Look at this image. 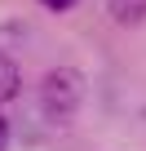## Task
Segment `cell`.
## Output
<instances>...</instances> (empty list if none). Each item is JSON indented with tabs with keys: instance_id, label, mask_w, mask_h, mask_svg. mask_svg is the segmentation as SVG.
Instances as JSON below:
<instances>
[{
	"instance_id": "6da1fadb",
	"label": "cell",
	"mask_w": 146,
	"mask_h": 151,
	"mask_svg": "<svg viewBox=\"0 0 146 151\" xmlns=\"http://www.w3.org/2000/svg\"><path fill=\"white\" fill-rule=\"evenodd\" d=\"M84 71L80 67H53V71H44V80H40V111H44V120H53V124H62V120H71L80 111V102H84Z\"/></svg>"
},
{
	"instance_id": "7a4b0ae2",
	"label": "cell",
	"mask_w": 146,
	"mask_h": 151,
	"mask_svg": "<svg viewBox=\"0 0 146 151\" xmlns=\"http://www.w3.org/2000/svg\"><path fill=\"white\" fill-rule=\"evenodd\" d=\"M106 14L120 22V27H137L146 18V0H106Z\"/></svg>"
},
{
	"instance_id": "3957f363",
	"label": "cell",
	"mask_w": 146,
	"mask_h": 151,
	"mask_svg": "<svg viewBox=\"0 0 146 151\" xmlns=\"http://www.w3.org/2000/svg\"><path fill=\"white\" fill-rule=\"evenodd\" d=\"M18 89H22V71H18V62H14L9 53H0V102L18 98Z\"/></svg>"
},
{
	"instance_id": "277c9868",
	"label": "cell",
	"mask_w": 146,
	"mask_h": 151,
	"mask_svg": "<svg viewBox=\"0 0 146 151\" xmlns=\"http://www.w3.org/2000/svg\"><path fill=\"white\" fill-rule=\"evenodd\" d=\"M40 5H44L49 14H66V9H75V0H40Z\"/></svg>"
},
{
	"instance_id": "5b68a950",
	"label": "cell",
	"mask_w": 146,
	"mask_h": 151,
	"mask_svg": "<svg viewBox=\"0 0 146 151\" xmlns=\"http://www.w3.org/2000/svg\"><path fill=\"white\" fill-rule=\"evenodd\" d=\"M5 147H9V120L0 116V151H5Z\"/></svg>"
}]
</instances>
